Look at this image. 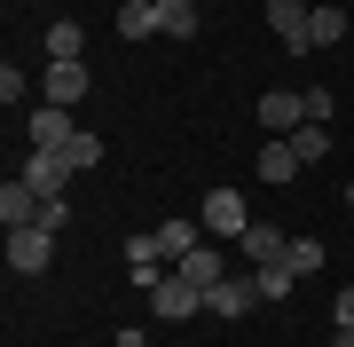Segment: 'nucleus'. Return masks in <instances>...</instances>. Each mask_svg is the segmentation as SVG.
Listing matches in <instances>:
<instances>
[{
    "label": "nucleus",
    "mask_w": 354,
    "mask_h": 347,
    "mask_svg": "<svg viewBox=\"0 0 354 347\" xmlns=\"http://www.w3.org/2000/svg\"><path fill=\"white\" fill-rule=\"evenodd\" d=\"M268 32L283 39V55H315L307 39H315V8L307 0H268Z\"/></svg>",
    "instance_id": "f257e3e1"
},
{
    "label": "nucleus",
    "mask_w": 354,
    "mask_h": 347,
    "mask_svg": "<svg viewBox=\"0 0 354 347\" xmlns=\"http://www.w3.org/2000/svg\"><path fill=\"white\" fill-rule=\"evenodd\" d=\"M197 308H205V292H197L189 276H174V269H165V276L150 284V316H165V323H181V316H197Z\"/></svg>",
    "instance_id": "f03ea898"
},
{
    "label": "nucleus",
    "mask_w": 354,
    "mask_h": 347,
    "mask_svg": "<svg viewBox=\"0 0 354 347\" xmlns=\"http://www.w3.org/2000/svg\"><path fill=\"white\" fill-rule=\"evenodd\" d=\"M55 260V229H8V269L16 276H48Z\"/></svg>",
    "instance_id": "7ed1b4c3"
},
{
    "label": "nucleus",
    "mask_w": 354,
    "mask_h": 347,
    "mask_svg": "<svg viewBox=\"0 0 354 347\" xmlns=\"http://www.w3.org/2000/svg\"><path fill=\"white\" fill-rule=\"evenodd\" d=\"M39 213H48V197H39L24 174H16L8 190H0V221H8V229H39Z\"/></svg>",
    "instance_id": "20e7f679"
},
{
    "label": "nucleus",
    "mask_w": 354,
    "mask_h": 347,
    "mask_svg": "<svg viewBox=\"0 0 354 347\" xmlns=\"http://www.w3.org/2000/svg\"><path fill=\"white\" fill-rule=\"evenodd\" d=\"M24 134H32V150H64L79 127H71V111H64V103H39V111L24 118Z\"/></svg>",
    "instance_id": "39448f33"
},
{
    "label": "nucleus",
    "mask_w": 354,
    "mask_h": 347,
    "mask_svg": "<svg viewBox=\"0 0 354 347\" xmlns=\"http://www.w3.org/2000/svg\"><path fill=\"white\" fill-rule=\"evenodd\" d=\"M71 174H79V166H71L64 150H32V158H24V181H32L39 197H64V181H71Z\"/></svg>",
    "instance_id": "423d86ee"
},
{
    "label": "nucleus",
    "mask_w": 354,
    "mask_h": 347,
    "mask_svg": "<svg viewBox=\"0 0 354 347\" xmlns=\"http://www.w3.org/2000/svg\"><path fill=\"white\" fill-rule=\"evenodd\" d=\"M252 300H260V284H252V276H221L213 292H205V308H213L221 323H236L244 308H252Z\"/></svg>",
    "instance_id": "0eeeda50"
},
{
    "label": "nucleus",
    "mask_w": 354,
    "mask_h": 347,
    "mask_svg": "<svg viewBox=\"0 0 354 347\" xmlns=\"http://www.w3.org/2000/svg\"><path fill=\"white\" fill-rule=\"evenodd\" d=\"M205 229H213V237H244V229H252L244 197L236 190H213V197H205Z\"/></svg>",
    "instance_id": "6e6552de"
},
{
    "label": "nucleus",
    "mask_w": 354,
    "mask_h": 347,
    "mask_svg": "<svg viewBox=\"0 0 354 347\" xmlns=\"http://www.w3.org/2000/svg\"><path fill=\"white\" fill-rule=\"evenodd\" d=\"M260 127L268 134H299L307 127V95H276V87H268L260 95Z\"/></svg>",
    "instance_id": "1a4fd4ad"
},
{
    "label": "nucleus",
    "mask_w": 354,
    "mask_h": 347,
    "mask_svg": "<svg viewBox=\"0 0 354 347\" xmlns=\"http://www.w3.org/2000/svg\"><path fill=\"white\" fill-rule=\"evenodd\" d=\"M39 95H48V103H79V95H87V64H48V79H39Z\"/></svg>",
    "instance_id": "9d476101"
},
{
    "label": "nucleus",
    "mask_w": 354,
    "mask_h": 347,
    "mask_svg": "<svg viewBox=\"0 0 354 347\" xmlns=\"http://www.w3.org/2000/svg\"><path fill=\"white\" fill-rule=\"evenodd\" d=\"M174 276H189V284H197V292H213V284L228 276V269H221V253H213V237H205V244H197V253H181V260H174Z\"/></svg>",
    "instance_id": "9b49d317"
},
{
    "label": "nucleus",
    "mask_w": 354,
    "mask_h": 347,
    "mask_svg": "<svg viewBox=\"0 0 354 347\" xmlns=\"http://www.w3.org/2000/svg\"><path fill=\"white\" fill-rule=\"evenodd\" d=\"M127 269H134V284H142V292H150V284L174 269V260L158 253V237H127Z\"/></svg>",
    "instance_id": "f8f14e48"
},
{
    "label": "nucleus",
    "mask_w": 354,
    "mask_h": 347,
    "mask_svg": "<svg viewBox=\"0 0 354 347\" xmlns=\"http://www.w3.org/2000/svg\"><path fill=\"white\" fill-rule=\"evenodd\" d=\"M283 244H291V229H276V221H252V229H244V260H283Z\"/></svg>",
    "instance_id": "ddd939ff"
},
{
    "label": "nucleus",
    "mask_w": 354,
    "mask_h": 347,
    "mask_svg": "<svg viewBox=\"0 0 354 347\" xmlns=\"http://www.w3.org/2000/svg\"><path fill=\"white\" fill-rule=\"evenodd\" d=\"M118 32H127V39H165V8H150V0H127V8H118Z\"/></svg>",
    "instance_id": "4468645a"
},
{
    "label": "nucleus",
    "mask_w": 354,
    "mask_h": 347,
    "mask_svg": "<svg viewBox=\"0 0 354 347\" xmlns=\"http://www.w3.org/2000/svg\"><path fill=\"white\" fill-rule=\"evenodd\" d=\"M150 237H158V253H165V260H181V253H197V244H205V229H197V221H158Z\"/></svg>",
    "instance_id": "2eb2a0df"
},
{
    "label": "nucleus",
    "mask_w": 354,
    "mask_h": 347,
    "mask_svg": "<svg viewBox=\"0 0 354 347\" xmlns=\"http://www.w3.org/2000/svg\"><path fill=\"white\" fill-rule=\"evenodd\" d=\"M299 174V150H291V134H268V150H260V181H291Z\"/></svg>",
    "instance_id": "dca6fc26"
},
{
    "label": "nucleus",
    "mask_w": 354,
    "mask_h": 347,
    "mask_svg": "<svg viewBox=\"0 0 354 347\" xmlns=\"http://www.w3.org/2000/svg\"><path fill=\"white\" fill-rule=\"evenodd\" d=\"M252 284H260V300H283L291 284H299V269H291V260H260V269H252Z\"/></svg>",
    "instance_id": "f3484780"
},
{
    "label": "nucleus",
    "mask_w": 354,
    "mask_h": 347,
    "mask_svg": "<svg viewBox=\"0 0 354 347\" xmlns=\"http://www.w3.org/2000/svg\"><path fill=\"white\" fill-rule=\"evenodd\" d=\"M291 150H299V166H315V158H330V127H323V118H307V127L291 134Z\"/></svg>",
    "instance_id": "a211bd4d"
},
{
    "label": "nucleus",
    "mask_w": 354,
    "mask_h": 347,
    "mask_svg": "<svg viewBox=\"0 0 354 347\" xmlns=\"http://www.w3.org/2000/svg\"><path fill=\"white\" fill-rule=\"evenodd\" d=\"M79 48H87L79 24H48V64H79Z\"/></svg>",
    "instance_id": "6ab92c4d"
},
{
    "label": "nucleus",
    "mask_w": 354,
    "mask_h": 347,
    "mask_svg": "<svg viewBox=\"0 0 354 347\" xmlns=\"http://www.w3.org/2000/svg\"><path fill=\"white\" fill-rule=\"evenodd\" d=\"M64 158H71L79 174H87V166H102V134H87V127H79V134L64 142Z\"/></svg>",
    "instance_id": "aec40b11"
},
{
    "label": "nucleus",
    "mask_w": 354,
    "mask_h": 347,
    "mask_svg": "<svg viewBox=\"0 0 354 347\" xmlns=\"http://www.w3.org/2000/svg\"><path fill=\"white\" fill-rule=\"evenodd\" d=\"M346 39V8H315V39L307 48H339Z\"/></svg>",
    "instance_id": "412c9836"
},
{
    "label": "nucleus",
    "mask_w": 354,
    "mask_h": 347,
    "mask_svg": "<svg viewBox=\"0 0 354 347\" xmlns=\"http://www.w3.org/2000/svg\"><path fill=\"white\" fill-rule=\"evenodd\" d=\"M283 260H291L299 276H315V269H323V244H315V237H291V244H283Z\"/></svg>",
    "instance_id": "4be33fe9"
},
{
    "label": "nucleus",
    "mask_w": 354,
    "mask_h": 347,
    "mask_svg": "<svg viewBox=\"0 0 354 347\" xmlns=\"http://www.w3.org/2000/svg\"><path fill=\"white\" fill-rule=\"evenodd\" d=\"M165 39H197V0H174L165 8Z\"/></svg>",
    "instance_id": "5701e85b"
},
{
    "label": "nucleus",
    "mask_w": 354,
    "mask_h": 347,
    "mask_svg": "<svg viewBox=\"0 0 354 347\" xmlns=\"http://www.w3.org/2000/svg\"><path fill=\"white\" fill-rule=\"evenodd\" d=\"M330 316H339V332H354V284H346L339 300H330Z\"/></svg>",
    "instance_id": "b1692460"
},
{
    "label": "nucleus",
    "mask_w": 354,
    "mask_h": 347,
    "mask_svg": "<svg viewBox=\"0 0 354 347\" xmlns=\"http://www.w3.org/2000/svg\"><path fill=\"white\" fill-rule=\"evenodd\" d=\"M330 347H354V332H339V339H330Z\"/></svg>",
    "instance_id": "393cba45"
},
{
    "label": "nucleus",
    "mask_w": 354,
    "mask_h": 347,
    "mask_svg": "<svg viewBox=\"0 0 354 347\" xmlns=\"http://www.w3.org/2000/svg\"><path fill=\"white\" fill-rule=\"evenodd\" d=\"M346 213H354V181H346Z\"/></svg>",
    "instance_id": "a878e982"
},
{
    "label": "nucleus",
    "mask_w": 354,
    "mask_h": 347,
    "mask_svg": "<svg viewBox=\"0 0 354 347\" xmlns=\"http://www.w3.org/2000/svg\"><path fill=\"white\" fill-rule=\"evenodd\" d=\"M150 8H174V0H150Z\"/></svg>",
    "instance_id": "bb28decb"
},
{
    "label": "nucleus",
    "mask_w": 354,
    "mask_h": 347,
    "mask_svg": "<svg viewBox=\"0 0 354 347\" xmlns=\"http://www.w3.org/2000/svg\"><path fill=\"white\" fill-rule=\"evenodd\" d=\"M197 8H205V0H197Z\"/></svg>",
    "instance_id": "cd10ccee"
}]
</instances>
